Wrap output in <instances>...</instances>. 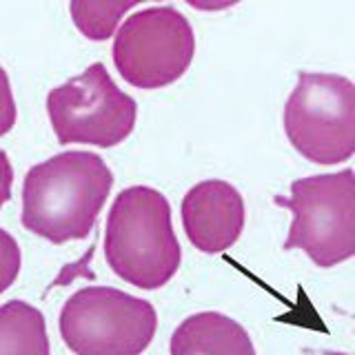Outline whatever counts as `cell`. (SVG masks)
I'll return each mask as SVG.
<instances>
[{
	"label": "cell",
	"mask_w": 355,
	"mask_h": 355,
	"mask_svg": "<svg viewBox=\"0 0 355 355\" xmlns=\"http://www.w3.org/2000/svg\"><path fill=\"white\" fill-rule=\"evenodd\" d=\"M273 202L293 214L284 251H304L313 264L331 269L355 255V173L300 178L291 196H275Z\"/></svg>",
	"instance_id": "cell-3"
},
{
	"label": "cell",
	"mask_w": 355,
	"mask_h": 355,
	"mask_svg": "<svg viewBox=\"0 0 355 355\" xmlns=\"http://www.w3.org/2000/svg\"><path fill=\"white\" fill-rule=\"evenodd\" d=\"M11 184H14V169H11L9 155L0 149V209H3L11 198Z\"/></svg>",
	"instance_id": "cell-14"
},
{
	"label": "cell",
	"mask_w": 355,
	"mask_h": 355,
	"mask_svg": "<svg viewBox=\"0 0 355 355\" xmlns=\"http://www.w3.org/2000/svg\"><path fill=\"white\" fill-rule=\"evenodd\" d=\"M171 355H255V347L238 320L200 311L173 331Z\"/></svg>",
	"instance_id": "cell-9"
},
{
	"label": "cell",
	"mask_w": 355,
	"mask_h": 355,
	"mask_svg": "<svg viewBox=\"0 0 355 355\" xmlns=\"http://www.w3.org/2000/svg\"><path fill=\"white\" fill-rule=\"evenodd\" d=\"M16 125V100L11 94L9 76L0 67V136H5Z\"/></svg>",
	"instance_id": "cell-13"
},
{
	"label": "cell",
	"mask_w": 355,
	"mask_h": 355,
	"mask_svg": "<svg viewBox=\"0 0 355 355\" xmlns=\"http://www.w3.org/2000/svg\"><path fill=\"white\" fill-rule=\"evenodd\" d=\"M114 173L92 151H64L31 166L22 184V227L53 244L83 240L103 211Z\"/></svg>",
	"instance_id": "cell-1"
},
{
	"label": "cell",
	"mask_w": 355,
	"mask_h": 355,
	"mask_svg": "<svg viewBox=\"0 0 355 355\" xmlns=\"http://www.w3.org/2000/svg\"><path fill=\"white\" fill-rule=\"evenodd\" d=\"M138 7V3H92V0H76L69 5L71 18L89 40H107L114 36L120 18L129 9Z\"/></svg>",
	"instance_id": "cell-11"
},
{
	"label": "cell",
	"mask_w": 355,
	"mask_h": 355,
	"mask_svg": "<svg viewBox=\"0 0 355 355\" xmlns=\"http://www.w3.org/2000/svg\"><path fill=\"white\" fill-rule=\"evenodd\" d=\"M47 114L60 144L116 147L136 127L138 107L103 62L89 64L83 73L55 87L47 96Z\"/></svg>",
	"instance_id": "cell-6"
},
{
	"label": "cell",
	"mask_w": 355,
	"mask_h": 355,
	"mask_svg": "<svg viewBox=\"0 0 355 355\" xmlns=\"http://www.w3.org/2000/svg\"><path fill=\"white\" fill-rule=\"evenodd\" d=\"M196 55L191 22L175 7H147L125 20L114 40V62L125 80L138 89L175 83Z\"/></svg>",
	"instance_id": "cell-7"
},
{
	"label": "cell",
	"mask_w": 355,
	"mask_h": 355,
	"mask_svg": "<svg viewBox=\"0 0 355 355\" xmlns=\"http://www.w3.org/2000/svg\"><path fill=\"white\" fill-rule=\"evenodd\" d=\"M20 247L9 231L0 229V293H5L7 288L16 282L20 273Z\"/></svg>",
	"instance_id": "cell-12"
},
{
	"label": "cell",
	"mask_w": 355,
	"mask_h": 355,
	"mask_svg": "<svg viewBox=\"0 0 355 355\" xmlns=\"http://www.w3.org/2000/svg\"><path fill=\"white\" fill-rule=\"evenodd\" d=\"M293 149L315 164H338L355 153V85L338 73L300 71L284 105Z\"/></svg>",
	"instance_id": "cell-5"
},
{
	"label": "cell",
	"mask_w": 355,
	"mask_h": 355,
	"mask_svg": "<svg viewBox=\"0 0 355 355\" xmlns=\"http://www.w3.org/2000/svg\"><path fill=\"white\" fill-rule=\"evenodd\" d=\"M105 258L120 280L144 291L164 286L178 273L182 251L160 191L129 187L118 193L107 218Z\"/></svg>",
	"instance_id": "cell-2"
},
{
	"label": "cell",
	"mask_w": 355,
	"mask_h": 355,
	"mask_svg": "<svg viewBox=\"0 0 355 355\" xmlns=\"http://www.w3.org/2000/svg\"><path fill=\"white\" fill-rule=\"evenodd\" d=\"M182 227L189 242L202 253H222L238 242L247 220L240 191L225 180H205L182 200Z\"/></svg>",
	"instance_id": "cell-8"
},
{
	"label": "cell",
	"mask_w": 355,
	"mask_h": 355,
	"mask_svg": "<svg viewBox=\"0 0 355 355\" xmlns=\"http://www.w3.org/2000/svg\"><path fill=\"white\" fill-rule=\"evenodd\" d=\"M60 338L76 355H142L158 329L151 302L114 286H85L60 311Z\"/></svg>",
	"instance_id": "cell-4"
},
{
	"label": "cell",
	"mask_w": 355,
	"mask_h": 355,
	"mask_svg": "<svg viewBox=\"0 0 355 355\" xmlns=\"http://www.w3.org/2000/svg\"><path fill=\"white\" fill-rule=\"evenodd\" d=\"M0 355H49L42 311L22 300L0 306Z\"/></svg>",
	"instance_id": "cell-10"
}]
</instances>
